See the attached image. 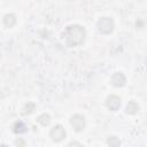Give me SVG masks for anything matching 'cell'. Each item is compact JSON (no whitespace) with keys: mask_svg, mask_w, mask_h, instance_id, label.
Masks as SVG:
<instances>
[{"mask_svg":"<svg viewBox=\"0 0 147 147\" xmlns=\"http://www.w3.org/2000/svg\"><path fill=\"white\" fill-rule=\"evenodd\" d=\"M107 144H108L109 147H119V146H121V140H119L117 137L111 136V137H108Z\"/></svg>","mask_w":147,"mask_h":147,"instance_id":"cell-11","label":"cell"},{"mask_svg":"<svg viewBox=\"0 0 147 147\" xmlns=\"http://www.w3.org/2000/svg\"><path fill=\"white\" fill-rule=\"evenodd\" d=\"M111 83L116 87H122V86L125 85L126 78H125V76L122 72H115L113 75V77H111Z\"/></svg>","mask_w":147,"mask_h":147,"instance_id":"cell-6","label":"cell"},{"mask_svg":"<svg viewBox=\"0 0 147 147\" xmlns=\"http://www.w3.org/2000/svg\"><path fill=\"white\" fill-rule=\"evenodd\" d=\"M139 110V106L136 101H129L126 108H125V113L129 115H134L137 111Z\"/></svg>","mask_w":147,"mask_h":147,"instance_id":"cell-8","label":"cell"},{"mask_svg":"<svg viewBox=\"0 0 147 147\" xmlns=\"http://www.w3.org/2000/svg\"><path fill=\"white\" fill-rule=\"evenodd\" d=\"M16 23V16L14 14H6L3 16V24L7 26V28H11L14 26Z\"/></svg>","mask_w":147,"mask_h":147,"instance_id":"cell-7","label":"cell"},{"mask_svg":"<svg viewBox=\"0 0 147 147\" xmlns=\"http://www.w3.org/2000/svg\"><path fill=\"white\" fill-rule=\"evenodd\" d=\"M96 26H98V30L103 33V34H109L113 32L114 28H115V24H114V21L111 17H101L98 23H96Z\"/></svg>","mask_w":147,"mask_h":147,"instance_id":"cell-2","label":"cell"},{"mask_svg":"<svg viewBox=\"0 0 147 147\" xmlns=\"http://www.w3.org/2000/svg\"><path fill=\"white\" fill-rule=\"evenodd\" d=\"M0 147H8V146H7V145H1Z\"/></svg>","mask_w":147,"mask_h":147,"instance_id":"cell-15","label":"cell"},{"mask_svg":"<svg viewBox=\"0 0 147 147\" xmlns=\"http://www.w3.org/2000/svg\"><path fill=\"white\" fill-rule=\"evenodd\" d=\"M86 37V31L83 26L78 24H71L65 28L64 31V39L65 44L69 47H76L84 42Z\"/></svg>","mask_w":147,"mask_h":147,"instance_id":"cell-1","label":"cell"},{"mask_svg":"<svg viewBox=\"0 0 147 147\" xmlns=\"http://www.w3.org/2000/svg\"><path fill=\"white\" fill-rule=\"evenodd\" d=\"M13 131L15 133H23V132L26 131V126L23 122H16L13 126Z\"/></svg>","mask_w":147,"mask_h":147,"instance_id":"cell-10","label":"cell"},{"mask_svg":"<svg viewBox=\"0 0 147 147\" xmlns=\"http://www.w3.org/2000/svg\"><path fill=\"white\" fill-rule=\"evenodd\" d=\"M38 122H39L42 126H47V125H49V123H51V116H49L48 114L44 113V114H41V115L38 117Z\"/></svg>","mask_w":147,"mask_h":147,"instance_id":"cell-9","label":"cell"},{"mask_svg":"<svg viewBox=\"0 0 147 147\" xmlns=\"http://www.w3.org/2000/svg\"><path fill=\"white\" fill-rule=\"evenodd\" d=\"M49 136H51V138H52L53 141L60 142V141H62L65 138V130H64V127L61 124H57V125H55L51 130Z\"/></svg>","mask_w":147,"mask_h":147,"instance_id":"cell-4","label":"cell"},{"mask_svg":"<svg viewBox=\"0 0 147 147\" xmlns=\"http://www.w3.org/2000/svg\"><path fill=\"white\" fill-rule=\"evenodd\" d=\"M106 106H107L108 109H110V110H113V111H116V110H118L119 107H121V99H119L117 95L111 94V95H109V96L107 98V100H106Z\"/></svg>","mask_w":147,"mask_h":147,"instance_id":"cell-5","label":"cell"},{"mask_svg":"<svg viewBox=\"0 0 147 147\" xmlns=\"http://www.w3.org/2000/svg\"><path fill=\"white\" fill-rule=\"evenodd\" d=\"M67 147H83V145L79 144V142H77V141H74V142H70Z\"/></svg>","mask_w":147,"mask_h":147,"instance_id":"cell-14","label":"cell"},{"mask_svg":"<svg viewBox=\"0 0 147 147\" xmlns=\"http://www.w3.org/2000/svg\"><path fill=\"white\" fill-rule=\"evenodd\" d=\"M34 108H36V105H34L33 102H28V103L24 106V108H23V114H24V115L31 114V113L34 110Z\"/></svg>","mask_w":147,"mask_h":147,"instance_id":"cell-12","label":"cell"},{"mask_svg":"<svg viewBox=\"0 0 147 147\" xmlns=\"http://www.w3.org/2000/svg\"><path fill=\"white\" fill-rule=\"evenodd\" d=\"M70 124L71 126L75 129V131L77 132H80L85 129V125H86V122H85V117L83 115H79V114H76L74 116H71L70 118Z\"/></svg>","mask_w":147,"mask_h":147,"instance_id":"cell-3","label":"cell"},{"mask_svg":"<svg viewBox=\"0 0 147 147\" xmlns=\"http://www.w3.org/2000/svg\"><path fill=\"white\" fill-rule=\"evenodd\" d=\"M16 145H17V147H25V142H24V140L21 139V138H18V139L16 140Z\"/></svg>","mask_w":147,"mask_h":147,"instance_id":"cell-13","label":"cell"}]
</instances>
